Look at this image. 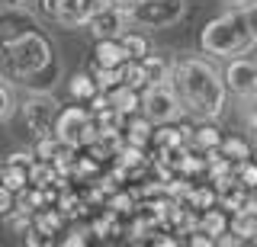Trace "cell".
Listing matches in <instances>:
<instances>
[{"label": "cell", "mask_w": 257, "mask_h": 247, "mask_svg": "<svg viewBox=\"0 0 257 247\" xmlns=\"http://www.w3.org/2000/svg\"><path fill=\"white\" fill-rule=\"evenodd\" d=\"M254 42H257V36H254L251 23H247V17H244V7L209 20L203 26V33H199V45H203V52L206 55H222V58L244 55Z\"/></svg>", "instance_id": "cell-2"}, {"label": "cell", "mask_w": 257, "mask_h": 247, "mask_svg": "<svg viewBox=\"0 0 257 247\" xmlns=\"http://www.w3.org/2000/svg\"><path fill=\"white\" fill-rule=\"evenodd\" d=\"M235 177H238V183H244L247 189H257V164L251 161V157L235 164Z\"/></svg>", "instance_id": "cell-24"}, {"label": "cell", "mask_w": 257, "mask_h": 247, "mask_svg": "<svg viewBox=\"0 0 257 247\" xmlns=\"http://www.w3.org/2000/svg\"><path fill=\"white\" fill-rule=\"evenodd\" d=\"M190 205H196V209H209V205L215 202V193L212 189H190Z\"/></svg>", "instance_id": "cell-25"}, {"label": "cell", "mask_w": 257, "mask_h": 247, "mask_svg": "<svg viewBox=\"0 0 257 247\" xmlns=\"http://www.w3.org/2000/svg\"><path fill=\"white\" fill-rule=\"evenodd\" d=\"M16 109H20V103H16L13 90H10V87H7L4 81H0V122L13 119V116H16Z\"/></svg>", "instance_id": "cell-23"}, {"label": "cell", "mask_w": 257, "mask_h": 247, "mask_svg": "<svg viewBox=\"0 0 257 247\" xmlns=\"http://www.w3.org/2000/svg\"><path fill=\"white\" fill-rule=\"evenodd\" d=\"M13 209H16V193L0 183V215H10Z\"/></svg>", "instance_id": "cell-26"}, {"label": "cell", "mask_w": 257, "mask_h": 247, "mask_svg": "<svg viewBox=\"0 0 257 247\" xmlns=\"http://www.w3.org/2000/svg\"><path fill=\"white\" fill-rule=\"evenodd\" d=\"M0 183H4V167H0Z\"/></svg>", "instance_id": "cell-34"}, {"label": "cell", "mask_w": 257, "mask_h": 247, "mask_svg": "<svg viewBox=\"0 0 257 247\" xmlns=\"http://www.w3.org/2000/svg\"><path fill=\"white\" fill-rule=\"evenodd\" d=\"M93 81L100 90H109V87H116V84H122V68H103V65H93Z\"/></svg>", "instance_id": "cell-22"}, {"label": "cell", "mask_w": 257, "mask_h": 247, "mask_svg": "<svg viewBox=\"0 0 257 247\" xmlns=\"http://www.w3.org/2000/svg\"><path fill=\"white\" fill-rule=\"evenodd\" d=\"M23 113H26V122L29 129L42 138V135H52L55 132V119H58V106H55L52 97L39 93V97H29L23 103Z\"/></svg>", "instance_id": "cell-8"}, {"label": "cell", "mask_w": 257, "mask_h": 247, "mask_svg": "<svg viewBox=\"0 0 257 247\" xmlns=\"http://www.w3.org/2000/svg\"><path fill=\"white\" fill-rule=\"evenodd\" d=\"M251 132H254V145H257V113L251 116Z\"/></svg>", "instance_id": "cell-32"}, {"label": "cell", "mask_w": 257, "mask_h": 247, "mask_svg": "<svg viewBox=\"0 0 257 247\" xmlns=\"http://www.w3.org/2000/svg\"><path fill=\"white\" fill-rule=\"evenodd\" d=\"M125 61H128V52H125L122 39H96V45H93V65L122 68Z\"/></svg>", "instance_id": "cell-11"}, {"label": "cell", "mask_w": 257, "mask_h": 247, "mask_svg": "<svg viewBox=\"0 0 257 247\" xmlns=\"http://www.w3.org/2000/svg\"><path fill=\"white\" fill-rule=\"evenodd\" d=\"M151 132H155V122L148 116H125V125H122V135L128 145H139L145 148L151 141Z\"/></svg>", "instance_id": "cell-12"}, {"label": "cell", "mask_w": 257, "mask_h": 247, "mask_svg": "<svg viewBox=\"0 0 257 247\" xmlns=\"http://www.w3.org/2000/svg\"><path fill=\"white\" fill-rule=\"evenodd\" d=\"M68 90H71V100H74V103H90V97H93L96 90H100V87H96L93 74H84V71H80V74L71 77Z\"/></svg>", "instance_id": "cell-15"}, {"label": "cell", "mask_w": 257, "mask_h": 247, "mask_svg": "<svg viewBox=\"0 0 257 247\" xmlns=\"http://www.w3.org/2000/svg\"><path fill=\"white\" fill-rule=\"evenodd\" d=\"M109 209H116V212H125V209H132V196H128V193H119V196H112V199H109Z\"/></svg>", "instance_id": "cell-28"}, {"label": "cell", "mask_w": 257, "mask_h": 247, "mask_svg": "<svg viewBox=\"0 0 257 247\" xmlns=\"http://www.w3.org/2000/svg\"><path fill=\"white\" fill-rule=\"evenodd\" d=\"M119 39H122V45H125V52H128V58H145V55H148L151 49H148V39H145L142 33H128V29H125V33L122 36H119Z\"/></svg>", "instance_id": "cell-20"}, {"label": "cell", "mask_w": 257, "mask_h": 247, "mask_svg": "<svg viewBox=\"0 0 257 247\" xmlns=\"http://www.w3.org/2000/svg\"><path fill=\"white\" fill-rule=\"evenodd\" d=\"M84 241H87V234H80V231H74L71 237H64V244H68V247H77V244H84Z\"/></svg>", "instance_id": "cell-30"}, {"label": "cell", "mask_w": 257, "mask_h": 247, "mask_svg": "<svg viewBox=\"0 0 257 247\" xmlns=\"http://www.w3.org/2000/svg\"><path fill=\"white\" fill-rule=\"evenodd\" d=\"M122 81L128 87H135V90H145V87L151 84V77H148V68H145L139 58H128L122 65Z\"/></svg>", "instance_id": "cell-17"}, {"label": "cell", "mask_w": 257, "mask_h": 247, "mask_svg": "<svg viewBox=\"0 0 257 247\" xmlns=\"http://www.w3.org/2000/svg\"><path fill=\"white\" fill-rule=\"evenodd\" d=\"M199 231H206L209 237H219L222 231H228V218H225V209H203L199 215Z\"/></svg>", "instance_id": "cell-16"}, {"label": "cell", "mask_w": 257, "mask_h": 247, "mask_svg": "<svg viewBox=\"0 0 257 247\" xmlns=\"http://www.w3.org/2000/svg\"><path fill=\"white\" fill-rule=\"evenodd\" d=\"M190 244H193V247H209V244H215V237H209L206 231H199V234L190 237Z\"/></svg>", "instance_id": "cell-29"}, {"label": "cell", "mask_w": 257, "mask_h": 247, "mask_svg": "<svg viewBox=\"0 0 257 247\" xmlns=\"http://www.w3.org/2000/svg\"><path fill=\"white\" fill-rule=\"evenodd\" d=\"M247 100H251V103H254V106H257V84H254V90H251V93H247Z\"/></svg>", "instance_id": "cell-33"}, {"label": "cell", "mask_w": 257, "mask_h": 247, "mask_svg": "<svg viewBox=\"0 0 257 247\" xmlns=\"http://www.w3.org/2000/svg\"><path fill=\"white\" fill-rule=\"evenodd\" d=\"M244 209H251L254 215H257V189H251V193H247V205Z\"/></svg>", "instance_id": "cell-31"}, {"label": "cell", "mask_w": 257, "mask_h": 247, "mask_svg": "<svg viewBox=\"0 0 257 247\" xmlns=\"http://www.w3.org/2000/svg\"><path fill=\"white\" fill-rule=\"evenodd\" d=\"M228 228L235 231L241 241H251V237H257V215L251 209H238V212H231Z\"/></svg>", "instance_id": "cell-14"}, {"label": "cell", "mask_w": 257, "mask_h": 247, "mask_svg": "<svg viewBox=\"0 0 257 247\" xmlns=\"http://www.w3.org/2000/svg\"><path fill=\"white\" fill-rule=\"evenodd\" d=\"M174 87L183 106L199 119H219L225 109V81L206 58H183L174 65Z\"/></svg>", "instance_id": "cell-1"}, {"label": "cell", "mask_w": 257, "mask_h": 247, "mask_svg": "<svg viewBox=\"0 0 257 247\" xmlns=\"http://www.w3.org/2000/svg\"><path fill=\"white\" fill-rule=\"evenodd\" d=\"M142 113L151 119L155 125H164V122H177L183 116V100L177 93V87L171 81H155L145 87L142 93Z\"/></svg>", "instance_id": "cell-4"}, {"label": "cell", "mask_w": 257, "mask_h": 247, "mask_svg": "<svg viewBox=\"0 0 257 247\" xmlns=\"http://www.w3.org/2000/svg\"><path fill=\"white\" fill-rule=\"evenodd\" d=\"M7 55H10V65L20 71V74H39L42 68L52 65L48 42L36 33H23L16 42L7 45Z\"/></svg>", "instance_id": "cell-5"}, {"label": "cell", "mask_w": 257, "mask_h": 247, "mask_svg": "<svg viewBox=\"0 0 257 247\" xmlns=\"http://www.w3.org/2000/svg\"><path fill=\"white\" fill-rule=\"evenodd\" d=\"M55 138L68 148H90L93 141H100V129L93 122V113L84 106H64L58 119H55Z\"/></svg>", "instance_id": "cell-3"}, {"label": "cell", "mask_w": 257, "mask_h": 247, "mask_svg": "<svg viewBox=\"0 0 257 247\" xmlns=\"http://www.w3.org/2000/svg\"><path fill=\"white\" fill-rule=\"evenodd\" d=\"M219 154H225L228 161H247L251 157V148H247V141H241V138H222V145H219Z\"/></svg>", "instance_id": "cell-19"}, {"label": "cell", "mask_w": 257, "mask_h": 247, "mask_svg": "<svg viewBox=\"0 0 257 247\" xmlns=\"http://www.w3.org/2000/svg\"><path fill=\"white\" fill-rule=\"evenodd\" d=\"M132 23L142 26H174L183 17V0H132V10H128Z\"/></svg>", "instance_id": "cell-6"}, {"label": "cell", "mask_w": 257, "mask_h": 247, "mask_svg": "<svg viewBox=\"0 0 257 247\" xmlns=\"http://www.w3.org/2000/svg\"><path fill=\"white\" fill-rule=\"evenodd\" d=\"M106 97H109V106L116 109L119 116H135V113L142 109V90L128 87L125 81H122V84H116V87H109Z\"/></svg>", "instance_id": "cell-10"}, {"label": "cell", "mask_w": 257, "mask_h": 247, "mask_svg": "<svg viewBox=\"0 0 257 247\" xmlns=\"http://www.w3.org/2000/svg\"><path fill=\"white\" fill-rule=\"evenodd\" d=\"M254 84H257V61H251V58L228 61V68H225V87H228L231 93L247 97V93L254 90Z\"/></svg>", "instance_id": "cell-9"}, {"label": "cell", "mask_w": 257, "mask_h": 247, "mask_svg": "<svg viewBox=\"0 0 257 247\" xmlns=\"http://www.w3.org/2000/svg\"><path fill=\"white\" fill-rule=\"evenodd\" d=\"M32 157H36V154H29V151H13V154L7 157V164H16V167H26V170H29Z\"/></svg>", "instance_id": "cell-27"}, {"label": "cell", "mask_w": 257, "mask_h": 247, "mask_svg": "<svg viewBox=\"0 0 257 247\" xmlns=\"http://www.w3.org/2000/svg\"><path fill=\"white\" fill-rule=\"evenodd\" d=\"M4 186H10L13 193L26 189L29 186V170H26V167H16V164H7L4 167Z\"/></svg>", "instance_id": "cell-21"}, {"label": "cell", "mask_w": 257, "mask_h": 247, "mask_svg": "<svg viewBox=\"0 0 257 247\" xmlns=\"http://www.w3.org/2000/svg\"><path fill=\"white\" fill-rule=\"evenodd\" d=\"M219 145H222V135H219V129L215 125H203V129H196L193 132V148L196 151H219Z\"/></svg>", "instance_id": "cell-18"}, {"label": "cell", "mask_w": 257, "mask_h": 247, "mask_svg": "<svg viewBox=\"0 0 257 247\" xmlns=\"http://www.w3.org/2000/svg\"><path fill=\"white\" fill-rule=\"evenodd\" d=\"M187 132H190V129H174L171 122H164L161 129H155V132H151V145H155L158 151L180 148V145H187Z\"/></svg>", "instance_id": "cell-13"}, {"label": "cell", "mask_w": 257, "mask_h": 247, "mask_svg": "<svg viewBox=\"0 0 257 247\" xmlns=\"http://www.w3.org/2000/svg\"><path fill=\"white\" fill-rule=\"evenodd\" d=\"M128 23H132L128 10L119 4V0H112L109 7L90 13V20H87V33H90L93 39H119L128 29Z\"/></svg>", "instance_id": "cell-7"}]
</instances>
